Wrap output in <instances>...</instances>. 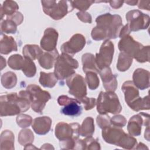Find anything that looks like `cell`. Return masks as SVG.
Returning a JSON list of instances; mask_svg holds the SVG:
<instances>
[{
    "mask_svg": "<svg viewBox=\"0 0 150 150\" xmlns=\"http://www.w3.org/2000/svg\"><path fill=\"white\" fill-rule=\"evenodd\" d=\"M97 26L93 28L91 36L94 40H101L106 38L115 39L122 28L120 16L107 13L98 16L96 20Z\"/></svg>",
    "mask_w": 150,
    "mask_h": 150,
    "instance_id": "obj_1",
    "label": "cell"
},
{
    "mask_svg": "<svg viewBox=\"0 0 150 150\" xmlns=\"http://www.w3.org/2000/svg\"><path fill=\"white\" fill-rule=\"evenodd\" d=\"M1 116L13 115L29 110L30 101L27 90H22L19 96L16 93L1 95L0 98Z\"/></svg>",
    "mask_w": 150,
    "mask_h": 150,
    "instance_id": "obj_2",
    "label": "cell"
},
{
    "mask_svg": "<svg viewBox=\"0 0 150 150\" xmlns=\"http://www.w3.org/2000/svg\"><path fill=\"white\" fill-rule=\"evenodd\" d=\"M124 93L125 100L128 106L135 111L140 110H149V96L142 98L139 96V91L136 86L131 81H125L122 87Z\"/></svg>",
    "mask_w": 150,
    "mask_h": 150,
    "instance_id": "obj_3",
    "label": "cell"
},
{
    "mask_svg": "<svg viewBox=\"0 0 150 150\" xmlns=\"http://www.w3.org/2000/svg\"><path fill=\"white\" fill-rule=\"evenodd\" d=\"M121 110L118 97L114 91L100 92L97 103V110L100 114L107 112L115 114L120 113Z\"/></svg>",
    "mask_w": 150,
    "mask_h": 150,
    "instance_id": "obj_4",
    "label": "cell"
},
{
    "mask_svg": "<svg viewBox=\"0 0 150 150\" xmlns=\"http://www.w3.org/2000/svg\"><path fill=\"white\" fill-rule=\"evenodd\" d=\"M79 67L77 61L68 54L62 53L55 62L54 74L59 80H64L75 74L74 70Z\"/></svg>",
    "mask_w": 150,
    "mask_h": 150,
    "instance_id": "obj_5",
    "label": "cell"
},
{
    "mask_svg": "<svg viewBox=\"0 0 150 150\" xmlns=\"http://www.w3.org/2000/svg\"><path fill=\"white\" fill-rule=\"evenodd\" d=\"M41 3L44 12L54 20L62 19L74 9L69 1H42Z\"/></svg>",
    "mask_w": 150,
    "mask_h": 150,
    "instance_id": "obj_6",
    "label": "cell"
},
{
    "mask_svg": "<svg viewBox=\"0 0 150 150\" xmlns=\"http://www.w3.org/2000/svg\"><path fill=\"white\" fill-rule=\"evenodd\" d=\"M26 90L29 94L32 110L36 112L41 113L46 105V103L51 98L49 93L43 90L36 84L29 85L26 88Z\"/></svg>",
    "mask_w": 150,
    "mask_h": 150,
    "instance_id": "obj_7",
    "label": "cell"
},
{
    "mask_svg": "<svg viewBox=\"0 0 150 150\" xmlns=\"http://www.w3.org/2000/svg\"><path fill=\"white\" fill-rule=\"evenodd\" d=\"M80 125L77 123L67 124L60 122L55 128V135L62 142L76 141L80 135Z\"/></svg>",
    "mask_w": 150,
    "mask_h": 150,
    "instance_id": "obj_8",
    "label": "cell"
},
{
    "mask_svg": "<svg viewBox=\"0 0 150 150\" xmlns=\"http://www.w3.org/2000/svg\"><path fill=\"white\" fill-rule=\"evenodd\" d=\"M144 47L145 46L134 40L129 35L122 37L118 43V49L121 52L127 53L137 61L143 52Z\"/></svg>",
    "mask_w": 150,
    "mask_h": 150,
    "instance_id": "obj_9",
    "label": "cell"
},
{
    "mask_svg": "<svg viewBox=\"0 0 150 150\" xmlns=\"http://www.w3.org/2000/svg\"><path fill=\"white\" fill-rule=\"evenodd\" d=\"M126 19L130 31L146 29L149 23V16L139 10L130 11L126 14Z\"/></svg>",
    "mask_w": 150,
    "mask_h": 150,
    "instance_id": "obj_10",
    "label": "cell"
},
{
    "mask_svg": "<svg viewBox=\"0 0 150 150\" xmlns=\"http://www.w3.org/2000/svg\"><path fill=\"white\" fill-rule=\"evenodd\" d=\"M114 52V45L109 40H106L101 46L100 52L95 58L96 64L100 70L104 67H109L111 63Z\"/></svg>",
    "mask_w": 150,
    "mask_h": 150,
    "instance_id": "obj_11",
    "label": "cell"
},
{
    "mask_svg": "<svg viewBox=\"0 0 150 150\" xmlns=\"http://www.w3.org/2000/svg\"><path fill=\"white\" fill-rule=\"evenodd\" d=\"M57 102L60 105L64 106L60 110V112L64 115L76 117L81 114V103L77 98H71L67 96L62 95L59 97Z\"/></svg>",
    "mask_w": 150,
    "mask_h": 150,
    "instance_id": "obj_12",
    "label": "cell"
},
{
    "mask_svg": "<svg viewBox=\"0 0 150 150\" xmlns=\"http://www.w3.org/2000/svg\"><path fill=\"white\" fill-rule=\"evenodd\" d=\"M66 84L69 87V93L79 100L86 96L87 90L84 78L79 75L74 74L66 80Z\"/></svg>",
    "mask_w": 150,
    "mask_h": 150,
    "instance_id": "obj_13",
    "label": "cell"
},
{
    "mask_svg": "<svg viewBox=\"0 0 150 150\" xmlns=\"http://www.w3.org/2000/svg\"><path fill=\"white\" fill-rule=\"evenodd\" d=\"M149 126V115L148 114L140 112L132 117L128 124L127 129L129 134L132 136H138L141 132L142 125Z\"/></svg>",
    "mask_w": 150,
    "mask_h": 150,
    "instance_id": "obj_14",
    "label": "cell"
},
{
    "mask_svg": "<svg viewBox=\"0 0 150 150\" xmlns=\"http://www.w3.org/2000/svg\"><path fill=\"white\" fill-rule=\"evenodd\" d=\"M86 44V39L83 35L77 33L74 35L69 41L64 43L60 50L62 53L71 55L81 50Z\"/></svg>",
    "mask_w": 150,
    "mask_h": 150,
    "instance_id": "obj_15",
    "label": "cell"
},
{
    "mask_svg": "<svg viewBox=\"0 0 150 150\" xmlns=\"http://www.w3.org/2000/svg\"><path fill=\"white\" fill-rule=\"evenodd\" d=\"M127 134L120 128L116 126L106 127L103 129L102 137L104 141L109 144L119 146Z\"/></svg>",
    "mask_w": 150,
    "mask_h": 150,
    "instance_id": "obj_16",
    "label": "cell"
},
{
    "mask_svg": "<svg viewBox=\"0 0 150 150\" xmlns=\"http://www.w3.org/2000/svg\"><path fill=\"white\" fill-rule=\"evenodd\" d=\"M58 33L53 28H47L45 30L44 35L40 41L42 49L47 52H52L56 49Z\"/></svg>",
    "mask_w": 150,
    "mask_h": 150,
    "instance_id": "obj_17",
    "label": "cell"
},
{
    "mask_svg": "<svg viewBox=\"0 0 150 150\" xmlns=\"http://www.w3.org/2000/svg\"><path fill=\"white\" fill-rule=\"evenodd\" d=\"M101 77L103 86L107 91H114L117 86L116 76H114L109 67H105L99 71Z\"/></svg>",
    "mask_w": 150,
    "mask_h": 150,
    "instance_id": "obj_18",
    "label": "cell"
},
{
    "mask_svg": "<svg viewBox=\"0 0 150 150\" xmlns=\"http://www.w3.org/2000/svg\"><path fill=\"white\" fill-rule=\"evenodd\" d=\"M133 83L141 90L149 87V72L142 69H137L133 73Z\"/></svg>",
    "mask_w": 150,
    "mask_h": 150,
    "instance_id": "obj_19",
    "label": "cell"
},
{
    "mask_svg": "<svg viewBox=\"0 0 150 150\" xmlns=\"http://www.w3.org/2000/svg\"><path fill=\"white\" fill-rule=\"evenodd\" d=\"M52 120L49 117H40L35 118L32 121V127L39 135H45L50 129Z\"/></svg>",
    "mask_w": 150,
    "mask_h": 150,
    "instance_id": "obj_20",
    "label": "cell"
},
{
    "mask_svg": "<svg viewBox=\"0 0 150 150\" xmlns=\"http://www.w3.org/2000/svg\"><path fill=\"white\" fill-rule=\"evenodd\" d=\"M57 49L52 52H43L38 59L40 66L45 69H51L59 57Z\"/></svg>",
    "mask_w": 150,
    "mask_h": 150,
    "instance_id": "obj_21",
    "label": "cell"
},
{
    "mask_svg": "<svg viewBox=\"0 0 150 150\" xmlns=\"http://www.w3.org/2000/svg\"><path fill=\"white\" fill-rule=\"evenodd\" d=\"M1 53L7 54L12 51H17L16 43L12 36H8L1 33Z\"/></svg>",
    "mask_w": 150,
    "mask_h": 150,
    "instance_id": "obj_22",
    "label": "cell"
},
{
    "mask_svg": "<svg viewBox=\"0 0 150 150\" xmlns=\"http://www.w3.org/2000/svg\"><path fill=\"white\" fill-rule=\"evenodd\" d=\"M82 63L83 71L86 73L93 71L96 73H99L100 69L98 68L94 56L91 53L84 54L82 56Z\"/></svg>",
    "mask_w": 150,
    "mask_h": 150,
    "instance_id": "obj_23",
    "label": "cell"
},
{
    "mask_svg": "<svg viewBox=\"0 0 150 150\" xmlns=\"http://www.w3.org/2000/svg\"><path fill=\"white\" fill-rule=\"evenodd\" d=\"M43 53V50L36 45H27L23 48L24 57L30 59L32 60L38 59Z\"/></svg>",
    "mask_w": 150,
    "mask_h": 150,
    "instance_id": "obj_24",
    "label": "cell"
},
{
    "mask_svg": "<svg viewBox=\"0 0 150 150\" xmlns=\"http://www.w3.org/2000/svg\"><path fill=\"white\" fill-rule=\"evenodd\" d=\"M94 132V124L93 118L91 117L84 120L80 127V135L82 137H91Z\"/></svg>",
    "mask_w": 150,
    "mask_h": 150,
    "instance_id": "obj_25",
    "label": "cell"
},
{
    "mask_svg": "<svg viewBox=\"0 0 150 150\" xmlns=\"http://www.w3.org/2000/svg\"><path fill=\"white\" fill-rule=\"evenodd\" d=\"M18 9L19 6L15 2L12 1H4L1 6V20H2L4 15H6L8 16H12L16 13Z\"/></svg>",
    "mask_w": 150,
    "mask_h": 150,
    "instance_id": "obj_26",
    "label": "cell"
},
{
    "mask_svg": "<svg viewBox=\"0 0 150 150\" xmlns=\"http://www.w3.org/2000/svg\"><path fill=\"white\" fill-rule=\"evenodd\" d=\"M132 63V57L124 52H121L119 54L117 68L120 71L127 70Z\"/></svg>",
    "mask_w": 150,
    "mask_h": 150,
    "instance_id": "obj_27",
    "label": "cell"
},
{
    "mask_svg": "<svg viewBox=\"0 0 150 150\" xmlns=\"http://www.w3.org/2000/svg\"><path fill=\"white\" fill-rule=\"evenodd\" d=\"M39 78V83L45 87H53L57 83V78L54 73H46L41 71Z\"/></svg>",
    "mask_w": 150,
    "mask_h": 150,
    "instance_id": "obj_28",
    "label": "cell"
},
{
    "mask_svg": "<svg viewBox=\"0 0 150 150\" xmlns=\"http://www.w3.org/2000/svg\"><path fill=\"white\" fill-rule=\"evenodd\" d=\"M13 142H14V136L13 133L9 130L4 131L1 136V149H6L8 146V149H13Z\"/></svg>",
    "mask_w": 150,
    "mask_h": 150,
    "instance_id": "obj_29",
    "label": "cell"
},
{
    "mask_svg": "<svg viewBox=\"0 0 150 150\" xmlns=\"http://www.w3.org/2000/svg\"><path fill=\"white\" fill-rule=\"evenodd\" d=\"M17 78L16 74L11 71L4 73L1 77V83L2 86L6 88H11L15 86Z\"/></svg>",
    "mask_w": 150,
    "mask_h": 150,
    "instance_id": "obj_30",
    "label": "cell"
},
{
    "mask_svg": "<svg viewBox=\"0 0 150 150\" xmlns=\"http://www.w3.org/2000/svg\"><path fill=\"white\" fill-rule=\"evenodd\" d=\"M24 63L25 59L19 54H13L8 59L9 66L14 70H22Z\"/></svg>",
    "mask_w": 150,
    "mask_h": 150,
    "instance_id": "obj_31",
    "label": "cell"
},
{
    "mask_svg": "<svg viewBox=\"0 0 150 150\" xmlns=\"http://www.w3.org/2000/svg\"><path fill=\"white\" fill-rule=\"evenodd\" d=\"M25 58V63L22 69V71L26 76L28 77H33L36 71V68L35 63L32 60L28 58Z\"/></svg>",
    "mask_w": 150,
    "mask_h": 150,
    "instance_id": "obj_32",
    "label": "cell"
},
{
    "mask_svg": "<svg viewBox=\"0 0 150 150\" xmlns=\"http://www.w3.org/2000/svg\"><path fill=\"white\" fill-rule=\"evenodd\" d=\"M34 136L30 129H24L21 131L18 136V142L22 145L26 144H31L33 141Z\"/></svg>",
    "mask_w": 150,
    "mask_h": 150,
    "instance_id": "obj_33",
    "label": "cell"
},
{
    "mask_svg": "<svg viewBox=\"0 0 150 150\" xmlns=\"http://www.w3.org/2000/svg\"><path fill=\"white\" fill-rule=\"evenodd\" d=\"M17 24L12 20L7 19L1 22V30L6 33H15L17 29Z\"/></svg>",
    "mask_w": 150,
    "mask_h": 150,
    "instance_id": "obj_34",
    "label": "cell"
},
{
    "mask_svg": "<svg viewBox=\"0 0 150 150\" xmlns=\"http://www.w3.org/2000/svg\"><path fill=\"white\" fill-rule=\"evenodd\" d=\"M86 80L90 90H95L99 86V79L97 74L93 71L86 73Z\"/></svg>",
    "mask_w": 150,
    "mask_h": 150,
    "instance_id": "obj_35",
    "label": "cell"
},
{
    "mask_svg": "<svg viewBox=\"0 0 150 150\" xmlns=\"http://www.w3.org/2000/svg\"><path fill=\"white\" fill-rule=\"evenodd\" d=\"M93 1H71L72 6L73 8H76L79 10L81 11V12H84L87 10L91 5L94 3Z\"/></svg>",
    "mask_w": 150,
    "mask_h": 150,
    "instance_id": "obj_36",
    "label": "cell"
},
{
    "mask_svg": "<svg viewBox=\"0 0 150 150\" xmlns=\"http://www.w3.org/2000/svg\"><path fill=\"white\" fill-rule=\"evenodd\" d=\"M32 121L31 117L25 114L19 115L16 118L17 124L21 128H26L29 127Z\"/></svg>",
    "mask_w": 150,
    "mask_h": 150,
    "instance_id": "obj_37",
    "label": "cell"
},
{
    "mask_svg": "<svg viewBox=\"0 0 150 150\" xmlns=\"http://www.w3.org/2000/svg\"><path fill=\"white\" fill-rule=\"evenodd\" d=\"M97 122L100 128H105L111 125L110 117L105 114L98 115L97 117Z\"/></svg>",
    "mask_w": 150,
    "mask_h": 150,
    "instance_id": "obj_38",
    "label": "cell"
},
{
    "mask_svg": "<svg viewBox=\"0 0 150 150\" xmlns=\"http://www.w3.org/2000/svg\"><path fill=\"white\" fill-rule=\"evenodd\" d=\"M111 124L114 126H116L118 127H124L127 122V120L125 117L122 115H118L113 117L111 120Z\"/></svg>",
    "mask_w": 150,
    "mask_h": 150,
    "instance_id": "obj_39",
    "label": "cell"
},
{
    "mask_svg": "<svg viewBox=\"0 0 150 150\" xmlns=\"http://www.w3.org/2000/svg\"><path fill=\"white\" fill-rule=\"evenodd\" d=\"M80 103H83L84 105L86 110L92 109L96 105V99L94 98H87L84 97L79 100Z\"/></svg>",
    "mask_w": 150,
    "mask_h": 150,
    "instance_id": "obj_40",
    "label": "cell"
},
{
    "mask_svg": "<svg viewBox=\"0 0 150 150\" xmlns=\"http://www.w3.org/2000/svg\"><path fill=\"white\" fill-rule=\"evenodd\" d=\"M77 16L80 20L84 22L91 23V16L90 13L85 12H80L77 13Z\"/></svg>",
    "mask_w": 150,
    "mask_h": 150,
    "instance_id": "obj_41",
    "label": "cell"
},
{
    "mask_svg": "<svg viewBox=\"0 0 150 150\" xmlns=\"http://www.w3.org/2000/svg\"><path fill=\"white\" fill-rule=\"evenodd\" d=\"M7 19H10L13 21L18 25H20L22 23L23 17L22 15L21 14V13L17 12L15 13H14L13 15H12V16H7Z\"/></svg>",
    "mask_w": 150,
    "mask_h": 150,
    "instance_id": "obj_42",
    "label": "cell"
},
{
    "mask_svg": "<svg viewBox=\"0 0 150 150\" xmlns=\"http://www.w3.org/2000/svg\"><path fill=\"white\" fill-rule=\"evenodd\" d=\"M124 1H108V2L110 3V5L112 8L114 9H117L120 8Z\"/></svg>",
    "mask_w": 150,
    "mask_h": 150,
    "instance_id": "obj_43",
    "label": "cell"
},
{
    "mask_svg": "<svg viewBox=\"0 0 150 150\" xmlns=\"http://www.w3.org/2000/svg\"><path fill=\"white\" fill-rule=\"evenodd\" d=\"M125 2L128 4L129 5H135L138 2V1H125Z\"/></svg>",
    "mask_w": 150,
    "mask_h": 150,
    "instance_id": "obj_44",
    "label": "cell"
}]
</instances>
